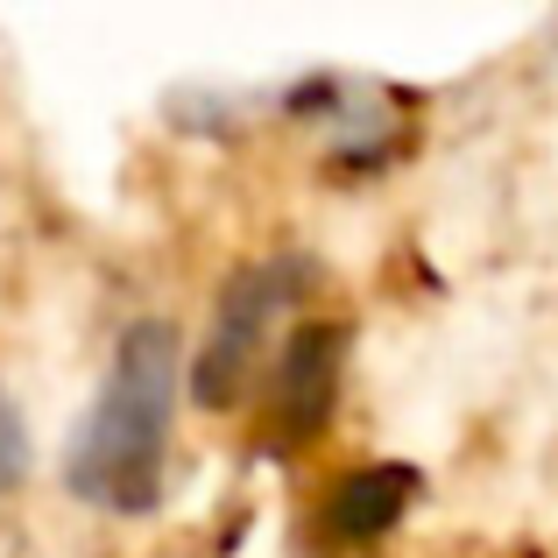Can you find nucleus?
I'll use <instances>...</instances> for the list:
<instances>
[{"label": "nucleus", "mask_w": 558, "mask_h": 558, "mask_svg": "<svg viewBox=\"0 0 558 558\" xmlns=\"http://www.w3.org/2000/svg\"><path fill=\"white\" fill-rule=\"evenodd\" d=\"M170 417H178V332L142 318L121 332L113 368L64 452V488L107 517H149L163 502Z\"/></svg>", "instance_id": "nucleus-1"}, {"label": "nucleus", "mask_w": 558, "mask_h": 558, "mask_svg": "<svg viewBox=\"0 0 558 558\" xmlns=\"http://www.w3.org/2000/svg\"><path fill=\"white\" fill-rule=\"evenodd\" d=\"M312 262L304 255H269V262H247V269L227 276L213 304V326H205V347L191 361V396L205 410H233L247 389H255L262 361H269V332L290 304L312 290Z\"/></svg>", "instance_id": "nucleus-2"}, {"label": "nucleus", "mask_w": 558, "mask_h": 558, "mask_svg": "<svg viewBox=\"0 0 558 558\" xmlns=\"http://www.w3.org/2000/svg\"><path fill=\"white\" fill-rule=\"evenodd\" d=\"M347 340H354V332H347L340 318H332V326H298L283 340V354H276V368H269V424H262V438H269L276 452L312 446L332 424L340 375H347Z\"/></svg>", "instance_id": "nucleus-3"}, {"label": "nucleus", "mask_w": 558, "mask_h": 558, "mask_svg": "<svg viewBox=\"0 0 558 558\" xmlns=\"http://www.w3.org/2000/svg\"><path fill=\"white\" fill-rule=\"evenodd\" d=\"M417 495H424V474L410 460L354 466V474H340L332 495H326V531L340 537V545H375V537H389L396 523L417 509Z\"/></svg>", "instance_id": "nucleus-4"}, {"label": "nucleus", "mask_w": 558, "mask_h": 558, "mask_svg": "<svg viewBox=\"0 0 558 558\" xmlns=\"http://www.w3.org/2000/svg\"><path fill=\"white\" fill-rule=\"evenodd\" d=\"M22 474H28V432H22V410H14L8 389H0V495H8Z\"/></svg>", "instance_id": "nucleus-5"}]
</instances>
